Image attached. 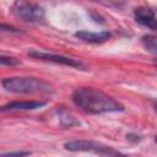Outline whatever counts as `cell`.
I'll use <instances>...</instances> for the list:
<instances>
[{
	"label": "cell",
	"mask_w": 157,
	"mask_h": 157,
	"mask_svg": "<svg viewBox=\"0 0 157 157\" xmlns=\"http://www.w3.org/2000/svg\"><path fill=\"white\" fill-rule=\"evenodd\" d=\"M71 98L76 107L90 114L124 110V107L118 101L94 87H78L72 92Z\"/></svg>",
	"instance_id": "cell-1"
},
{
	"label": "cell",
	"mask_w": 157,
	"mask_h": 157,
	"mask_svg": "<svg viewBox=\"0 0 157 157\" xmlns=\"http://www.w3.org/2000/svg\"><path fill=\"white\" fill-rule=\"evenodd\" d=\"M2 87L12 93H53L54 87L45 80L27 76H11L1 81Z\"/></svg>",
	"instance_id": "cell-2"
},
{
	"label": "cell",
	"mask_w": 157,
	"mask_h": 157,
	"mask_svg": "<svg viewBox=\"0 0 157 157\" xmlns=\"http://www.w3.org/2000/svg\"><path fill=\"white\" fill-rule=\"evenodd\" d=\"M65 150L72 151V152H92L103 157H125L118 151H115L113 147L107 146L104 144L92 141V140H72L69 142H65L64 145Z\"/></svg>",
	"instance_id": "cell-3"
},
{
	"label": "cell",
	"mask_w": 157,
	"mask_h": 157,
	"mask_svg": "<svg viewBox=\"0 0 157 157\" xmlns=\"http://www.w3.org/2000/svg\"><path fill=\"white\" fill-rule=\"evenodd\" d=\"M11 12L15 17L27 23H39L44 18V9L31 1H16L11 6Z\"/></svg>",
	"instance_id": "cell-4"
},
{
	"label": "cell",
	"mask_w": 157,
	"mask_h": 157,
	"mask_svg": "<svg viewBox=\"0 0 157 157\" xmlns=\"http://www.w3.org/2000/svg\"><path fill=\"white\" fill-rule=\"evenodd\" d=\"M28 55L34 59L42 60V61H49V63H54V64L65 65L69 67H75V69H85V65L82 61H80L77 59L69 58V56L59 55V54H53V53L42 52V50H29Z\"/></svg>",
	"instance_id": "cell-5"
},
{
	"label": "cell",
	"mask_w": 157,
	"mask_h": 157,
	"mask_svg": "<svg viewBox=\"0 0 157 157\" xmlns=\"http://www.w3.org/2000/svg\"><path fill=\"white\" fill-rule=\"evenodd\" d=\"M134 18L135 21L144 26L147 27L152 31H156V12L148 6H140L134 10Z\"/></svg>",
	"instance_id": "cell-6"
},
{
	"label": "cell",
	"mask_w": 157,
	"mask_h": 157,
	"mask_svg": "<svg viewBox=\"0 0 157 157\" xmlns=\"http://www.w3.org/2000/svg\"><path fill=\"white\" fill-rule=\"evenodd\" d=\"M45 101H15L0 107V112H18V110H34L45 105Z\"/></svg>",
	"instance_id": "cell-7"
},
{
	"label": "cell",
	"mask_w": 157,
	"mask_h": 157,
	"mask_svg": "<svg viewBox=\"0 0 157 157\" xmlns=\"http://www.w3.org/2000/svg\"><path fill=\"white\" fill-rule=\"evenodd\" d=\"M110 32L108 31H102V32H87V31H78L75 33V37L81 39L82 42L86 43H103L110 38Z\"/></svg>",
	"instance_id": "cell-8"
},
{
	"label": "cell",
	"mask_w": 157,
	"mask_h": 157,
	"mask_svg": "<svg viewBox=\"0 0 157 157\" xmlns=\"http://www.w3.org/2000/svg\"><path fill=\"white\" fill-rule=\"evenodd\" d=\"M59 119H60V124H61L63 126H66V128H71V126H74V125H78V124H80V123H78L72 115H70L66 110H63V112L59 113Z\"/></svg>",
	"instance_id": "cell-9"
},
{
	"label": "cell",
	"mask_w": 157,
	"mask_h": 157,
	"mask_svg": "<svg viewBox=\"0 0 157 157\" xmlns=\"http://www.w3.org/2000/svg\"><path fill=\"white\" fill-rule=\"evenodd\" d=\"M142 44L144 47L152 54L157 53V43H156V37L151 34H146L142 37Z\"/></svg>",
	"instance_id": "cell-10"
},
{
	"label": "cell",
	"mask_w": 157,
	"mask_h": 157,
	"mask_svg": "<svg viewBox=\"0 0 157 157\" xmlns=\"http://www.w3.org/2000/svg\"><path fill=\"white\" fill-rule=\"evenodd\" d=\"M20 64V60L13 58V56H7V55H1L0 54V65L4 66H16Z\"/></svg>",
	"instance_id": "cell-11"
},
{
	"label": "cell",
	"mask_w": 157,
	"mask_h": 157,
	"mask_svg": "<svg viewBox=\"0 0 157 157\" xmlns=\"http://www.w3.org/2000/svg\"><path fill=\"white\" fill-rule=\"evenodd\" d=\"M28 155H31L29 151H12V152L0 153V157H26Z\"/></svg>",
	"instance_id": "cell-12"
},
{
	"label": "cell",
	"mask_w": 157,
	"mask_h": 157,
	"mask_svg": "<svg viewBox=\"0 0 157 157\" xmlns=\"http://www.w3.org/2000/svg\"><path fill=\"white\" fill-rule=\"evenodd\" d=\"M0 32H6V33H21V31L11 25L6 23H0Z\"/></svg>",
	"instance_id": "cell-13"
},
{
	"label": "cell",
	"mask_w": 157,
	"mask_h": 157,
	"mask_svg": "<svg viewBox=\"0 0 157 157\" xmlns=\"http://www.w3.org/2000/svg\"><path fill=\"white\" fill-rule=\"evenodd\" d=\"M126 137H128V140L134 141V142H137V141L140 140L139 135H135V134H128V135H126Z\"/></svg>",
	"instance_id": "cell-14"
}]
</instances>
